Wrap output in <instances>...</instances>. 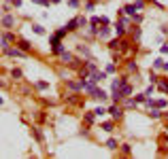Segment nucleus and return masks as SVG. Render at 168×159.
Segmentation results:
<instances>
[{
    "mask_svg": "<svg viewBox=\"0 0 168 159\" xmlns=\"http://www.w3.org/2000/svg\"><path fill=\"white\" fill-rule=\"evenodd\" d=\"M109 112H111V117H113V119H122V115H124L122 106H117V104H115V106H111V108H109Z\"/></svg>",
    "mask_w": 168,
    "mask_h": 159,
    "instance_id": "obj_1",
    "label": "nucleus"
},
{
    "mask_svg": "<svg viewBox=\"0 0 168 159\" xmlns=\"http://www.w3.org/2000/svg\"><path fill=\"white\" fill-rule=\"evenodd\" d=\"M4 53L7 55H11V57H23V55H26V51H21V49H4Z\"/></svg>",
    "mask_w": 168,
    "mask_h": 159,
    "instance_id": "obj_2",
    "label": "nucleus"
},
{
    "mask_svg": "<svg viewBox=\"0 0 168 159\" xmlns=\"http://www.w3.org/2000/svg\"><path fill=\"white\" fill-rule=\"evenodd\" d=\"M15 24V17L13 15H2V28H11Z\"/></svg>",
    "mask_w": 168,
    "mask_h": 159,
    "instance_id": "obj_3",
    "label": "nucleus"
},
{
    "mask_svg": "<svg viewBox=\"0 0 168 159\" xmlns=\"http://www.w3.org/2000/svg\"><path fill=\"white\" fill-rule=\"evenodd\" d=\"M92 98H96V100H100V102H104V100H106V91H102V89H94V94H92Z\"/></svg>",
    "mask_w": 168,
    "mask_h": 159,
    "instance_id": "obj_4",
    "label": "nucleus"
},
{
    "mask_svg": "<svg viewBox=\"0 0 168 159\" xmlns=\"http://www.w3.org/2000/svg\"><path fill=\"white\" fill-rule=\"evenodd\" d=\"M124 85H126V79H115L113 81V91H119Z\"/></svg>",
    "mask_w": 168,
    "mask_h": 159,
    "instance_id": "obj_5",
    "label": "nucleus"
},
{
    "mask_svg": "<svg viewBox=\"0 0 168 159\" xmlns=\"http://www.w3.org/2000/svg\"><path fill=\"white\" fill-rule=\"evenodd\" d=\"M77 28H79V19H70V21H68V26H66L68 32H75Z\"/></svg>",
    "mask_w": 168,
    "mask_h": 159,
    "instance_id": "obj_6",
    "label": "nucleus"
},
{
    "mask_svg": "<svg viewBox=\"0 0 168 159\" xmlns=\"http://www.w3.org/2000/svg\"><path fill=\"white\" fill-rule=\"evenodd\" d=\"M124 26H126L124 21H117V24H115V32H117V36H124V32H126Z\"/></svg>",
    "mask_w": 168,
    "mask_h": 159,
    "instance_id": "obj_7",
    "label": "nucleus"
},
{
    "mask_svg": "<svg viewBox=\"0 0 168 159\" xmlns=\"http://www.w3.org/2000/svg\"><path fill=\"white\" fill-rule=\"evenodd\" d=\"M119 91H122V96H124V98H128V96H130V94H132V87H130V85H128V83H126V85H124V87H122V89H119Z\"/></svg>",
    "mask_w": 168,
    "mask_h": 159,
    "instance_id": "obj_8",
    "label": "nucleus"
},
{
    "mask_svg": "<svg viewBox=\"0 0 168 159\" xmlns=\"http://www.w3.org/2000/svg\"><path fill=\"white\" fill-rule=\"evenodd\" d=\"M111 36V28H102V30H98V38H109Z\"/></svg>",
    "mask_w": 168,
    "mask_h": 159,
    "instance_id": "obj_9",
    "label": "nucleus"
},
{
    "mask_svg": "<svg viewBox=\"0 0 168 159\" xmlns=\"http://www.w3.org/2000/svg\"><path fill=\"white\" fill-rule=\"evenodd\" d=\"M62 62H64V64H73V62H75V57L70 55V53H66V51H64V53H62Z\"/></svg>",
    "mask_w": 168,
    "mask_h": 159,
    "instance_id": "obj_10",
    "label": "nucleus"
},
{
    "mask_svg": "<svg viewBox=\"0 0 168 159\" xmlns=\"http://www.w3.org/2000/svg\"><path fill=\"white\" fill-rule=\"evenodd\" d=\"M19 49L28 53V51H30V42H28V40H19Z\"/></svg>",
    "mask_w": 168,
    "mask_h": 159,
    "instance_id": "obj_11",
    "label": "nucleus"
},
{
    "mask_svg": "<svg viewBox=\"0 0 168 159\" xmlns=\"http://www.w3.org/2000/svg\"><path fill=\"white\" fill-rule=\"evenodd\" d=\"M106 112H109V110H106L104 106H98V108L94 110V115H96V117H102V115H106Z\"/></svg>",
    "mask_w": 168,
    "mask_h": 159,
    "instance_id": "obj_12",
    "label": "nucleus"
},
{
    "mask_svg": "<svg viewBox=\"0 0 168 159\" xmlns=\"http://www.w3.org/2000/svg\"><path fill=\"white\" fill-rule=\"evenodd\" d=\"M122 11H124V13H128V15H134V13H136L134 4H128V7H126V9H122Z\"/></svg>",
    "mask_w": 168,
    "mask_h": 159,
    "instance_id": "obj_13",
    "label": "nucleus"
},
{
    "mask_svg": "<svg viewBox=\"0 0 168 159\" xmlns=\"http://www.w3.org/2000/svg\"><path fill=\"white\" fill-rule=\"evenodd\" d=\"M106 149H111V151H113V149H117V140H115V138H111V140L106 142Z\"/></svg>",
    "mask_w": 168,
    "mask_h": 159,
    "instance_id": "obj_14",
    "label": "nucleus"
},
{
    "mask_svg": "<svg viewBox=\"0 0 168 159\" xmlns=\"http://www.w3.org/2000/svg\"><path fill=\"white\" fill-rule=\"evenodd\" d=\"M77 51H79V53H83V55H87V57H89V49H87V47H83V45H79V49H77Z\"/></svg>",
    "mask_w": 168,
    "mask_h": 159,
    "instance_id": "obj_15",
    "label": "nucleus"
},
{
    "mask_svg": "<svg viewBox=\"0 0 168 159\" xmlns=\"http://www.w3.org/2000/svg\"><path fill=\"white\" fill-rule=\"evenodd\" d=\"M32 30H34L36 34H45V28H43V26H38V24H36V26H32Z\"/></svg>",
    "mask_w": 168,
    "mask_h": 159,
    "instance_id": "obj_16",
    "label": "nucleus"
},
{
    "mask_svg": "<svg viewBox=\"0 0 168 159\" xmlns=\"http://www.w3.org/2000/svg\"><path fill=\"white\" fill-rule=\"evenodd\" d=\"M102 129H104V132H113V123H111V121L102 123Z\"/></svg>",
    "mask_w": 168,
    "mask_h": 159,
    "instance_id": "obj_17",
    "label": "nucleus"
},
{
    "mask_svg": "<svg viewBox=\"0 0 168 159\" xmlns=\"http://www.w3.org/2000/svg\"><path fill=\"white\" fill-rule=\"evenodd\" d=\"M142 7H145V2H142V0H136V2H134V9H136V11H140Z\"/></svg>",
    "mask_w": 168,
    "mask_h": 159,
    "instance_id": "obj_18",
    "label": "nucleus"
},
{
    "mask_svg": "<svg viewBox=\"0 0 168 159\" xmlns=\"http://www.w3.org/2000/svg\"><path fill=\"white\" fill-rule=\"evenodd\" d=\"M160 91H168V81H162L160 83Z\"/></svg>",
    "mask_w": 168,
    "mask_h": 159,
    "instance_id": "obj_19",
    "label": "nucleus"
},
{
    "mask_svg": "<svg viewBox=\"0 0 168 159\" xmlns=\"http://www.w3.org/2000/svg\"><path fill=\"white\" fill-rule=\"evenodd\" d=\"M36 87H38V89H47V87H49V83H45V81H38V83H36Z\"/></svg>",
    "mask_w": 168,
    "mask_h": 159,
    "instance_id": "obj_20",
    "label": "nucleus"
},
{
    "mask_svg": "<svg viewBox=\"0 0 168 159\" xmlns=\"http://www.w3.org/2000/svg\"><path fill=\"white\" fill-rule=\"evenodd\" d=\"M132 34H134V38L138 40V38H140V28H132Z\"/></svg>",
    "mask_w": 168,
    "mask_h": 159,
    "instance_id": "obj_21",
    "label": "nucleus"
},
{
    "mask_svg": "<svg viewBox=\"0 0 168 159\" xmlns=\"http://www.w3.org/2000/svg\"><path fill=\"white\" fill-rule=\"evenodd\" d=\"M155 106H160V108H166V106H168V102H166V100H158V102H155Z\"/></svg>",
    "mask_w": 168,
    "mask_h": 159,
    "instance_id": "obj_22",
    "label": "nucleus"
},
{
    "mask_svg": "<svg viewBox=\"0 0 168 159\" xmlns=\"http://www.w3.org/2000/svg\"><path fill=\"white\" fill-rule=\"evenodd\" d=\"M77 19H79V26H81V28L87 26V19H85V17H77Z\"/></svg>",
    "mask_w": 168,
    "mask_h": 159,
    "instance_id": "obj_23",
    "label": "nucleus"
},
{
    "mask_svg": "<svg viewBox=\"0 0 168 159\" xmlns=\"http://www.w3.org/2000/svg\"><path fill=\"white\" fill-rule=\"evenodd\" d=\"M162 66H164V59H155L153 62V68H162Z\"/></svg>",
    "mask_w": 168,
    "mask_h": 159,
    "instance_id": "obj_24",
    "label": "nucleus"
},
{
    "mask_svg": "<svg viewBox=\"0 0 168 159\" xmlns=\"http://www.w3.org/2000/svg\"><path fill=\"white\" fill-rule=\"evenodd\" d=\"M149 115H151V117H153V119H158V117H160V110H158V108H153V110H151V112H149Z\"/></svg>",
    "mask_w": 168,
    "mask_h": 159,
    "instance_id": "obj_25",
    "label": "nucleus"
},
{
    "mask_svg": "<svg viewBox=\"0 0 168 159\" xmlns=\"http://www.w3.org/2000/svg\"><path fill=\"white\" fill-rule=\"evenodd\" d=\"M85 121H87V123L94 121V115H92V112H85Z\"/></svg>",
    "mask_w": 168,
    "mask_h": 159,
    "instance_id": "obj_26",
    "label": "nucleus"
},
{
    "mask_svg": "<svg viewBox=\"0 0 168 159\" xmlns=\"http://www.w3.org/2000/svg\"><path fill=\"white\" fill-rule=\"evenodd\" d=\"M68 4H70V7H75V9H77V7H79V0H68Z\"/></svg>",
    "mask_w": 168,
    "mask_h": 159,
    "instance_id": "obj_27",
    "label": "nucleus"
},
{
    "mask_svg": "<svg viewBox=\"0 0 168 159\" xmlns=\"http://www.w3.org/2000/svg\"><path fill=\"white\" fill-rule=\"evenodd\" d=\"M106 72H115V64H109L106 66Z\"/></svg>",
    "mask_w": 168,
    "mask_h": 159,
    "instance_id": "obj_28",
    "label": "nucleus"
},
{
    "mask_svg": "<svg viewBox=\"0 0 168 159\" xmlns=\"http://www.w3.org/2000/svg\"><path fill=\"white\" fill-rule=\"evenodd\" d=\"M21 77V70H13V79H19Z\"/></svg>",
    "mask_w": 168,
    "mask_h": 159,
    "instance_id": "obj_29",
    "label": "nucleus"
},
{
    "mask_svg": "<svg viewBox=\"0 0 168 159\" xmlns=\"http://www.w3.org/2000/svg\"><path fill=\"white\" fill-rule=\"evenodd\" d=\"M122 151H124L126 155H130V146H128V144H124V146H122Z\"/></svg>",
    "mask_w": 168,
    "mask_h": 159,
    "instance_id": "obj_30",
    "label": "nucleus"
},
{
    "mask_svg": "<svg viewBox=\"0 0 168 159\" xmlns=\"http://www.w3.org/2000/svg\"><path fill=\"white\" fill-rule=\"evenodd\" d=\"M160 51H162V53H168V45H162V47H160Z\"/></svg>",
    "mask_w": 168,
    "mask_h": 159,
    "instance_id": "obj_31",
    "label": "nucleus"
},
{
    "mask_svg": "<svg viewBox=\"0 0 168 159\" xmlns=\"http://www.w3.org/2000/svg\"><path fill=\"white\" fill-rule=\"evenodd\" d=\"M0 19H2V9H0Z\"/></svg>",
    "mask_w": 168,
    "mask_h": 159,
    "instance_id": "obj_32",
    "label": "nucleus"
},
{
    "mask_svg": "<svg viewBox=\"0 0 168 159\" xmlns=\"http://www.w3.org/2000/svg\"><path fill=\"white\" fill-rule=\"evenodd\" d=\"M51 2H60V0H51Z\"/></svg>",
    "mask_w": 168,
    "mask_h": 159,
    "instance_id": "obj_33",
    "label": "nucleus"
}]
</instances>
